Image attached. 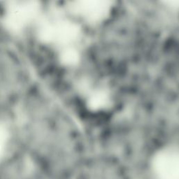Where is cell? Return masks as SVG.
Here are the masks:
<instances>
[{"mask_svg":"<svg viewBox=\"0 0 179 179\" xmlns=\"http://www.w3.org/2000/svg\"><path fill=\"white\" fill-rule=\"evenodd\" d=\"M136 172L145 179H179V146L155 150Z\"/></svg>","mask_w":179,"mask_h":179,"instance_id":"6da1fadb","label":"cell"},{"mask_svg":"<svg viewBox=\"0 0 179 179\" xmlns=\"http://www.w3.org/2000/svg\"><path fill=\"white\" fill-rule=\"evenodd\" d=\"M37 34L42 42L58 46L64 50L73 47L78 38L79 29L70 20L53 16L40 20Z\"/></svg>","mask_w":179,"mask_h":179,"instance_id":"7a4b0ae2","label":"cell"},{"mask_svg":"<svg viewBox=\"0 0 179 179\" xmlns=\"http://www.w3.org/2000/svg\"><path fill=\"white\" fill-rule=\"evenodd\" d=\"M40 6L34 1L11 2L6 11L4 23L11 32L18 33L37 19Z\"/></svg>","mask_w":179,"mask_h":179,"instance_id":"3957f363","label":"cell"},{"mask_svg":"<svg viewBox=\"0 0 179 179\" xmlns=\"http://www.w3.org/2000/svg\"><path fill=\"white\" fill-rule=\"evenodd\" d=\"M72 9L85 19L97 20L107 14L109 6L104 1H80L74 3Z\"/></svg>","mask_w":179,"mask_h":179,"instance_id":"277c9868","label":"cell"},{"mask_svg":"<svg viewBox=\"0 0 179 179\" xmlns=\"http://www.w3.org/2000/svg\"><path fill=\"white\" fill-rule=\"evenodd\" d=\"M9 134L5 127L0 123V159L7 153Z\"/></svg>","mask_w":179,"mask_h":179,"instance_id":"5b68a950","label":"cell"},{"mask_svg":"<svg viewBox=\"0 0 179 179\" xmlns=\"http://www.w3.org/2000/svg\"><path fill=\"white\" fill-rule=\"evenodd\" d=\"M128 179H145L143 176H141L139 174H138L137 172H134L133 174H131V176L128 178Z\"/></svg>","mask_w":179,"mask_h":179,"instance_id":"8992f818","label":"cell"}]
</instances>
